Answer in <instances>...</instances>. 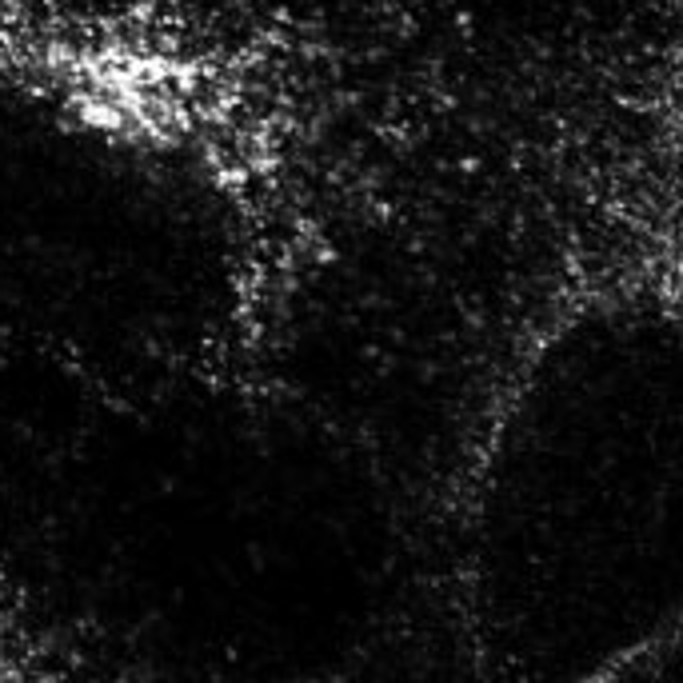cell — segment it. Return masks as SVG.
Masks as SVG:
<instances>
[{"mask_svg":"<svg viewBox=\"0 0 683 683\" xmlns=\"http://www.w3.org/2000/svg\"><path fill=\"white\" fill-rule=\"evenodd\" d=\"M679 332L643 304L568 320L500 423L476 603L515 675H612L679 615Z\"/></svg>","mask_w":683,"mask_h":683,"instance_id":"1","label":"cell"}]
</instances>
